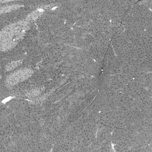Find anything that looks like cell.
<instances>
[{
    "instance_id": "obj_1",
    "label": "cell",
    "mask_w": 152,
    "mask_h": 152,
    "mask_svg": "<svg viewBox=\"0 0 152 152\" xmlns=\"http://www.w3.org/2000/svg\"><path fill=\"white\" fill-rule=\"evenodd\" d=\"M31 74V72L28 70L21 71L10 76V78L14 79L15 80L17 81H20L28 77Z\"/></svg>"
}]
</instances>
